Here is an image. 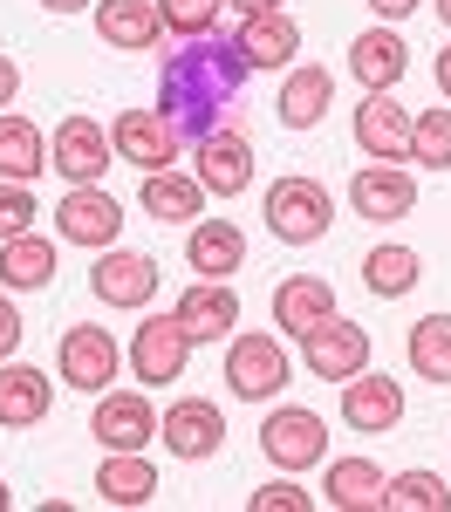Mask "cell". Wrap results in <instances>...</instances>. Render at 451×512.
<instances>
[{
    "label": "cell",
    "instance_id": "7402d4cb",
    "mask_svg": "<svg viewBox=\"0 0 451 512\" xmlns=\"http://www.w3.org/2000/svg\"><path fill=\"white\" fill-rule=\"evenodd\" d=\"M96 35L123 48V55H144L158 48L164 21H158V0H96Z\"/></svg>",
    "mask_w": 451,
    "mask_h": 512
},
{
    "label": "cell",
    "instance_id": "9a60e30c",
    "mask_svg": "<svg viewBox=\"0 0 451 512\" xmlns=\"http://www.w3.org/2000/svg\"><path fill=\"white\" fill-rule=\"evenodd\" d=\"M192 178L219 198H240L253 185V144H246V130H212V137H199V171Z\"/></svg>",
    "mask_w": 451,
    "mask_h": 512
},
{
    "label": "cell",
    "instance_id": "603a6c76",
    "mask_svg": "<svg viewBox=\"0 0 451 512\" xmlns=\"http://www.w3.org/2000/svg\"><path fill=\"white\" fill-rule=\"evenodd\" d=\"M185 260H192V274H199V280H226V274H240V260H246V233L233 226V219H199V226H192V239H185Z\"/></svg>",
    "mask_w": 451,
    "mask_h": 512
},
{
    "label": "cell",
    "instance_id": "cb8c5ba5",
    "mask_svg": "<svg viewBox=\"0 0 451 512\" xmlns=\"http://www.w3.org/2000/svg\"><path fill=\"white\" fill-rule=\"evenodd\" d=\"M328 103H335V76L328 69H315V62H294L287 69V82H281V123L287 130H315V123L328 117Z\"/></svg>",
    "mask_w": 451,
    "mask_h": 512
},
{
    "label": "cell",
    "instance_id": "4fadbf2b",
    "mask_svg": "<svg viewBox=\"0 0 451 512\" xmlns=\"http://www.w3.org/2000/svg\"><path fill=\"white\" fill-rule=\"evenodd\" d=\"M110 151H117L123 164H137V171H171V158H178V130H171L164 110H123L117 130H110Z\"/></svg>",
    "mask_w": 451,
    "mask_h": 512
},
{
    "label": "cell",
    "instance_id": "4dcf8cb0",
    "mask_svg": "<svg viewBox=\"0 0 451 512\" xmlns=\"http://www.w3.org/2000/svg\"><path fill=\"white\" fill-rule=\"evenodd\" d=\"M410 369L424 376V383H438L445 390L451 383V315H424L417 328H410Z\"/></svg>",
    "mask_w": 451,
    "mask_h": 512
},
{
    "label": "cell",
    "instance_id": "2e32d148",
    "mask_svg": "<svg viewBox=\"0 0 451 512\" xmlns=\"http://www.w3.org/2000/svg\"><path fill=\"white\" fill-rule=\"evenodd\" d=\"M349 205H356V219H404L417 205V178L404 164H363L349 178Z\"/></svg>",
    "mask_w": 451,
    "mask_h": 512
},
{
    "label": "cell",
    "instance_id": "f6af8a7d",
    "mask_svg": "<svg viewBox=\"0 0 451 512\" xmlns=\"http://www.w3.org/2000/svg\"><path fill=\"white\" fill-rule=\"evenodd\" d=\"M0 512H7V478H0Z\"/></svg>",
    "mask_w": 451,
    "mask_h": 512
},
{
    "label": "cell",
    "instance_id": "d4e9b609",
    "mask_svg": "<svg viewBox=\"0 0 451 512\" xmlns=\"http://www.w3.org/2000/svg\"><path fill=\"white\" fill-rule=\"evenodd\" d=\"M233 41H240V55L253 62V69H287V62L301 55V28L287 21L281 7H274V14H246Z\"/></svg>",
    "mask_w": 451,
    "mask_h": 512
},
{
    "label": "cell",
    "instance_id": "f546056e",
    "mask_svg": "<svg viewBox=\"0 0 451 512\" xmlns=\"http://www.w3.org/2000/svg\"><path fill=\"white\" fill-rule=\"evenodd\" d=\"M41 171H48V144H41V130L28 117H14V110H0V178L35 185Z\"/></svg>",
    "mask_w": 451,
    "mask_h": 512
},
{
    "label": "cell",
    "instance_id": "30bf717a",
    "mask_svg": "<svg viewBox=\"0 0 451 512\" xmlns=\"http://www.w3.org/2000/svg\"><path fill=\"white\" fill-rule=\"evenodd\" d=\"M55 226H62V246L103 253V246H117V233H123V205H117V192H103V185H76V192L55 205Z\"/></svg>",
    "mask_w": 451,
    "mask_h": 512
},
{
    "label": "cell",
    "instance_id": "74e56055",
    "mask_svg": "<svg viewBox=\"0 0 451 512\" xmlns=\"http://www.w3.org/2000/svg\"><path fill=\"white\" fill-rule=\"evenodd\" d=\"M21 335H28V328H21V308H14V301H7V287H0V362L21 349Z\"/></svg>",
    "mask_w": 451,
    "mask_h": 512
},
{
    "label": "cell",
    "instance_id": "ba28073f",
    "mask_svg": "<svg viewBox=\"0 0 451 512\" xmlns=\"http://www.w3.org/2000/svg\"><path fill=\"white\" fill-rule=\"evenodd\" d=\"M55 362H62V383H69V390L103 396L110 383H117V335H110V328H89V321H76V328H62Z\"/></svg>",
    "mask_w": 451,
    "mask_h": 512
},
{
    "label": "cell",
    "instance_id": "d590c367",
    "mask_svg": "<svg viewBox=\"0 0 451 512\" xmlns=\"http://www.w3.org/2000/svg\"><path fill=\"white\" fill-rule=\"evenodd\" d=\"M41 219V205L28 185H14V178H0V239H14V233H28Z\"/></svg>",
    "mask_w": 451,
    "mask_h": 512
},
{
    "label": "cell",
    "instance_id": "60d3db41",
    "mask_svg": "<svg viewBox=\"0 0 451 512\" xmlns=\"http://www.w3.org/2000/svg\"><path fill=\"white\" fill-rule=\"evenodd\" d=\"M226 7H240V21H246V14H274L281 0H226Z\"/></svg>",
    "mask_w": 451,
    "mask_h": 512
},
{
    "label": "cell",
    "instance_id": "8d00e7d4",
    "mask_svg": "<svg viewBox=\"0 0 451 512\" xmlns=\"http://www.w3.org/2000/svg\"><path fill=\"white\" fill-rule=\"evenodd\" d=\"M246 506H253V512H308V506H315V499H308V492L294 485V472H281V478H274V485H260V492H253Z\"/></svg>",
    "mask_w": 451,
    "mask_h": 512
},
{
    "label": "cell",
    "instance_id": "b9f144b4",
    "mask_svg": "<svg viewBox=\"0 0 451 512\" xmlns=\"http://www.w3.org/2000/svg\"><path fill=\"white\" fill-rule=\"evenodd\" d=\"M48 14H82V7H96V0H41Z\"/></svg>",
    "mask_w": 451,
    "mask_h": 512
},
{
    "label": "cell",
    "instance_id": "484cf974",
    "mask_svg": "<svg viewBox=\"0 0 451 512\" xmlns=\"http://www.w3.org/2000/svg\"><path fill=\"white\" fill-rule=\"evenodd\" d=\"M96 492H103V506H151L158 499V465L144 451H110L96 465Z\"/></svg>",
    "mask_w": 451,
    "mask_h": 512
},
{
    "label": "cell",
    "instance_id": "ac0fdd59",
    "mask_svg": "<svg viewBox=\"0 0 451 512\" xmlns=\"http://www.w3.org/2000/svg\"><path fill=\"white\" fill-rule=\"evenodd\" d=\"M342 424L349 431H397L404 424V383H390V376H349L342 383Z\"/></svg>",
    "mask_w": 451,
    "mask_h": 512
},
{
    "label": "cell",
    "instance_id": "6da1fadb",
    "mask_svg": "<svg viewBox=\"0 0 451 512\" xmlns=\"http://www.w3.org/2000/svg\"><path fill=\"white\" fill-rule=\"evenodd\" d=\"M246 76H253V62L240 55V41L226 35H199L185 41V48H171L158 69V110L171 117V130H178V144L192 137H212L219 130V117L240 103Z\"/></svg>",
    "mask_w": 451,
    "mask_h": 512
},
{
    "label": "cell",
    "instance_id": "836d02e7",
    "mask_svg": "<svg viewBox=\"0 0 451 512\" xmlns=\"http://www.w3.org/2000/svg\"><path fill=\"white\" fill-rule=\"evenodd\" d=\"M410 164H424V171H451V110H424V117H410Z\"/></svg>",
    "mask_w": 451,
    "mask_h": 512
},
{
    "label": "cell",
    "instance_id": "ee69618b",
    "mask_svg": "<svg viewBox=\"0 0 451 512\" xmlns=\"http://www.w3.org/2000/svg\"><path fill=\"white\" fill-rule=\"evenodd\" d=\"M431 7H438V21H445V28H451V0H431Z\"/></svg>",
    "mask_w": 451,
    "mask_h": 512
},
{
    "label": "cell",
    "instance_id": "ffe728a7",
    "mask_svg": "<svg viewBox=\"0 0 451 512\" xmlns=\"http://www.w3.org/2000/svg\"><path fill=\"white\" fill-rule=\"evenodd\" d=\"M410 69V48L404 35H390V28H363V35L349 41V76L363 82L369 96H383V89H397Z\"/></svg>",
    "mask_w": 451,
    "mask_h": 512
},
{
    "label": "cell",
    "instance_id": "5b68a950",
    "mask_svg": "<svg viewBox=\"0 0 451 512\" xmlns=\"http://www.w3.org/2000/svg\"><path fill=\"white\" fill-rule=\"evenodd\" d=\"M301 362H308L315 383H349V376H363V369H369V328L328 315L322 328L301 335Z\"/></svg>",
    "mask_w": 451,
    "mask_h": 512
},
{
    "label": "cell",
    "instance_id": "52a82bcc",
    "mask_svg": "<svg viewBox=\"0 0 451 512\" xmlns=\"http://www.w3.org/2000/svg\"><path fill=\"white\" fill-rule=\"evenodd\" d=\"M89 294H96L103 308H151V301H158V260H151V253L103 246L96 267H89Z\"/></svg>",
    "mask_w": 451,
    "mask_h": 512
},
{
    "label": "cell",
    "instance_id": "9c48e42d",
    "mask_svg": "<svg viewBox=\"0 0 451 512\" xmlns=\"http://www.w3.org/2000/svg\"><path fill=\"white\" fill-rule=\"evenodd\" d=\"M48 171H62L69 185H103L110 171V130L96 117H62L48 137Z\"/></svg>",
    "mask_w": 451,
    "mask_h": 512
},
{
    "label": "cell",
    "instance_id": "83f0119b",
    "mask_svg": "<svg viewBox=\"0 0 451 512\" xmlns=\"http://www.w3.org/2000/svg\"><path fill=\"white\" fill-rule=\"evenodd\" d=\"M322 499L335 512H383V472L369 458H335L322 472Z\"/></svg>",
    "mask_w": 451,
    "mask_h": 512
},
{
    "label": "cell",
    "instance_id": "3957f363",
    "mask_svg": "<svg viewBox=\"0 0 451 512\" xmlns=\"http://www.w3.org/2000/svg\"><path fill=\"white\" fill-rule=\"evenodd\" d=\"M328 219H335V198L315 178H281L267 192V233L281 239V246H315L328 233Z\"/></svg>",
    "mask_w": 451,
    "mask_h": 512
},
{
    "label": "cell",
    "instance_id": "7bdbcfd3",
    "mask_svg": "<svg viewBox=\"0 0 451 512\" xmlns=\"http://www.w3.org/2000/svg\"><path fill=\"white\" fill-rule=\"evenodd\" d=\"M438 89H445V103H451V48L438 55Z\"/></svg>",
    "mask_w": 451,
    "mask_h": 512
},
{
    "label": "cell",
    "instance_id": "e0dca14e",
    "mask_svg": "<svg viewBox=\"0 0 451 512\" xmlns=\"http://www.w3.org/2000/svg\"><path fill=\"white\" fill-rule=\"evenodd\" d=\"M171 315L185 321L192 342H226V328H240V294H233L226 280H192Z\"/></svg>",
    "mask_w": 451,
    "mask_h": 512
},
{
    "label": "cell",
    "instance_id": "d6986e66",
    "mask_svg": "<svg viewBox=\"0 0 451 512\" xmlns=\"http://www.w3.org/2000/svg\"><path fill=\"white\" fill-rule=\"evenodd\" d=\"M48 403H55V383L41 376L35 362H0V431H28L48 417Z\"/></svg>",
    "mask_w": 451,
    "mask_h": 512
},
{
    "label": "cell",
    "instance_id": "ab89813d",
    "mask_svg": "<svg viewBox=\"0 0 451 512\" xmlns=\"http://www.w3.org/2000/svg\"><path fill=\"white\" fill-rule=\"evenodd\" d=\"M417 7H424V0H369V14H383V21H404Z\"/></svg>",
    "mask_w": 451,
    "mask_h": 512
},
{
    "label": "cell",
    "instance_id": "44dd1931",
    "mask_svg": "<svg viewBox=\"0 0 451 512\" xmlns=\"http://www.w3.org/2000/svg\"><path fill=\"white\" fill-rule=\"evenodd\" d=\"M335 315V287L322 274H287L274 287V328L281 335H308V328H322Z\"/></svg>",
    "mask_w": 451,
    "mask_h": 512
},
{
    "label": "cell",
    "instance_id": "e575fe53",
    "mask_svg": "<svg viewBox=\"0 0 451 512\" xmlns=\"http://www.w3.org/2000/svg\"><path fill=\"white\" fill-rule=\"evenodd\" d=\"M219 7H226V0H158V21L178 41H199V35L219 28Z\"/></svg>",
    "mask_w": 451,
    "mask_h": 512
},
{
    "label": "cell",
    "instance_id": "f35d334b",
    "mask_svg": "<svg viewBox=\"0 0 451 512\" xmlns=\"http://www.w3.org/2000/svg\"><path fill=\"white\" fill-rule=\"evenodd\" d=\"M14 96H21V69L14 55H0V110H14Z\"/></svg>",
    "mask_w": 451,
    "mask_h": 512
},
{
    "label": "cell",
    "instance_id": "8992f818",
    "mask_svg": "<svg viewBox=\"0 0 451 512\" xmlns=\"http://www.w3.org/2000/svg\"><path fill=\"white\" fill-rule=\"evenodd\" d=\"M123 362L137 369V383H178L185 362H192V335H185V321H178V315H144V321H137V335H130V355H123Z\"/></svg>",
    "mask_w": 451,
    "mask_h": 512
},
{
    "label": "cell",
    "instance_id": "4316f807",
    "mask_svg": "<svg viewBox=\"0 0 451 512\" xmlns=\"http://www.w3.org/2000/svg\"><path fill=\"white\" fill-rule=\"evenodd\" d=\"M55 280V239L41 233H14L0 239V287H14V294H35Z\"/></svg>",
    "mask_w": 451,
    "mask_h": 512
},
{
    "label": "cell",
    "instance_id": "5bb4252c",
    "mask_svg": "<svg viewBox=\"0 0 451 512\" xmlns=\"http://www.w3.org/2000/svg\"><path fill=\"white\" fill-rule=\"evenodd\" d=\"M89 431H96V444H103V451H144V444L158 437V410H151V396H137V390L96 396Z\"/></svg>",
    "mask_w": 451,
    "mask_h": 512
},
{
    "label": "cell",
    "instance_id": "d6a6232c",
    "mask_svg": "<svg viewBox=\"0 0 451 512\" xmlns=\"http://www.w3.org/2000/svg\"><path fill=\"white\" fill-rule=\"evenodd\" d=\"M363 280H369L376 301H397V294L417 287V253H410V246H376L363 260Z\"/></svg>",
    "mask_w": 451,
    "mask_h": 512
},
{
    "label": "cell",
    "instance_id": "7c38bea8",
    "mask_svg": "<svg viewBox=\"0 0 451 512\" xmlns=\"http://www.w3.org/2000/svg\"><path fill=\"white\" fill-rule=\"evenodd\" d=\"M356 151L369 164H410V110L390 89L356 103Z\"/></svg>",
    "mask_w": 451,
    "mask_h": 512
},
{
    "label": "cell",
    "instance_id": "f1b7e54d",
    "mask_svg": "<svg viewBox=\"0 0 451 512\" xmlns=\"http://www.w3.org/2000/svg\"><path fill=\"white\" fill-rule=\"evenodd\" d=\"M137 205H144L151 219H164V226H185V219H199V212H205V185H199V178H185V171H144Z\"/></svg>",
    "mask_w": 451,
    "mask_h": 512
},
{
    "label": "cell",
    "instance_id": "277c9868",
    "mask_svg": "<svg viewBox=\"0 0 451 512\" xmlns=\"http://www.w3.org/2000/svg\"><path fill=\"white\" fill-rule=\"evenodd\" d=\"M260 451L281 465V472H308V465H328V424L301 403H281L267 424H260Z\"/></svg>",
    "mask_w": 451,
    "mask_h": 512
},
{
    "label": "cell",
    "instance_id": "8fae6325",
    "mask_svg": "<svg viewBox=\"0 0 451 512\" xmlns=\"http://www.w3.org/2000/svg\"><path fill=\"white\" fill-rule=\"evenodd\" d=\"M158 444L171 451V458H185V465L212 458V451L226 444V417H219V403H205V396H178V403L158 417Z\"/></svg>",
    "mask_w": 451,
    "mask_h": 512
},
{
    "label": "cell",
    "instance_id": "7a4b0ae2",
    "mask_svg": "<svg viewBox=\"0 0 451 512\" xmlns=\"http://www.w3.org/2000/svg\"><path fill=\"white\" fill-rule=\"evenodd\" d=\"M226 383H233V396H246V403L281 396L287 383H294V362H287L281 335H260V328L233 335V349H226Z\"/></svg>",
    "mask_w": 451,
    "mask_h": 512
},
{
    "label": "cell",
    "instance_id": "1f68e13d",
    "mask_svg": "<svg viewBox=\"0 0 451 512\" xmlns=\"http://www.w3.org/2000/svg\"><path fill=\"white\" fill-rule=\"evenodd\" d=\"M383 512H451V492L438 472H397L383 478Z\"/></svg>",
    "mask_w": 451,
    "mask_h": 512
}]
</instances>
